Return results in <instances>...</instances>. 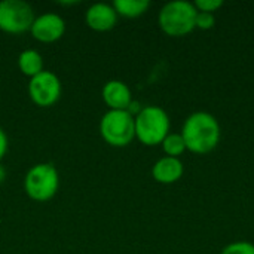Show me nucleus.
<instances>
[{
	"instance_id": "obj_14",
	"label": "nucleus",
	"mask_w": 254,
	"mask_h": 254,
	"mask_svg": "<svg viewBox=\"0 0 254 254\" xmlns=\"http://www.w3.org/2000/svg\"><path fill=\"white\" fill-rule=\"evenodd\" d=\"M161 146H162V150H164L165 156H170V158H179L180 159V156L188 150L186 143H185L180 132H170L164 138Z\"/></svg>"
},
{
	"instance_id": "obj_15",
	"label": "nucleus",
	"mask_w": 254,
	"mask_h": 254,
	"mask_svg": "<svg viewBox=\"0 0 254 254\" xmlns=\"http://www.w3.org/2000/svg\"><path fill=\"white\" fill-rule=\"evenodd\" d=\"M220 254H254V244L249 241H235L226 246Z\"/></svg>"
},
{
	"instance_id": "obj_8",
	"label": "nucleus",
	"mask_w": 254,
	"mask_h": 254,
	"mask_svg": "<svg viewBox=\"0 0 254 254\" xmlns=\"http://www.w3.org/2000/svg\"><path fill=\"white\" fill-rule=\"evenodd\" d=\"M30 33L33 39L42 43H54L65 33V22L57 13H43L36 16Z\"/></svg>"
},
{
	"instance_id": "obj_2",
	"label": "nucleus",
	"mask_w": 254,
	"mask_h": 254,
	"mask_svg": "<svg viewBox=\"0 0 254 254\" xmlns=\"http://www.w3.org/2000/svg\"><path fill=\"white\" fill-rule=\"evenodd\" d=\"M135 138L144 146H159L170 134L168 113L159 106H147L134 118Z\"/></svg>"
},
{
	"instance_id": "obj_6",
	"label": "nucleus",
	"mask_w": 254,
	"mask_h": 254,
	"mask_svg": "<svg viewBox=\"0 0 254 254\" xmlns=\"http://www.w3.org/2000/svg\"><path fill=\"white\" fill-rule=\"evenodd\" d=\"M36 19L33 7L22 0L0 1V30L9 34L30 31Z\"/></svg>"
},
{
	"instance_id": "obj_18",
	"label": "nucleus",
	"mask_w": 254,
	"mask_h": 254,
	"mask_svg": "<svg viewBox=\"0 0 254 254\" xmlns=\"http://www.w3.org/2000/svg\"><path fill=\"white\" fill-rule=\"evenodd\" d=\"M6 152H7V135H6V132L0 128V161L4 158Z\"/></svg>"
},
{
	"instance_id": "obj_16",
	"label": "nucleus",
	"mask_w": 254,
	"mask_h": 254,
	"mask_svg": "<svg viewBox=\"0 0 254 254\" xmlns=\"http://www.w3.org/2000/svg\"><path fill=\"white\" fill-rule=\"evenodd\" d=\"M216 24V16L214 13H207V12H198L196 19H195V28L199 30H211Z\"/></svg>"
},
{
	"instance_id": "obj_12",
	"label": "nucleus",
	"mask_w": 254,
	"mask_h": 254,
	"mask_svg": "<svg viewBox=\"0 0 254 254\" xmlns=\"http://www.w3.org/2000/svg\"><path fill=\"white\" fill-rule=\"evenodd\" d=\"M18 68L27 77H34L42 73L43 68V58L34 49H25L18 55Z\"/></svg>"
},
{
	"instance_id": "obj_7",
	"label": "nucleus",
	"mask_w": 254,
	"mask_h": 254,
	"mask_svg": "<svg viewBox=\"0 0 254 254\" xmlns=\"http://www.w3.org/2000/svg\"><path fill=\"white\" fill-rule=\"evenodd\" d=\"M28 95L31 101L39 107H51L61 97V80L60 77L49 71L43 70L37 76L31 77L28 82Z\"/></svg>"
},
{
	"instance_id": "obj_10",
	"label": "nucleus",
	"mask_w": 254,
	"mask_h": 254,
	"mask_svg": "<svg viewBox=\"0 0 254 254\" xmlns=\"http://www.w3.org/2000/svg\"><path fill=\"white\" fill-rule=\"evenodd\" d=\"M101 97L106 106L110 107V110H128L129 104L132 103V94L129 86L118 79L104 83L101 89Z\"/></svg>"
},
{
	"instance_id": "obj_13",
	"label": "nucleus",
	"mask_w": 254,
	"mask_h": 254,
	"mask_svg": "<svg viewBox=\"0 0 254 254\" xmlns=\"http://www.w3.org/2000/svg\"><path fill=\"white\" fill-rule=\"evenodd\" d=\"M113 7L118 16L124 18H138L150 7L149 0H115Z\"/></svg>"
},
{
	"instance_id": "obj_4",
	"label": "nucleus",
	"mask_w": 254,
	"mask_h": 254,
	"mask_svg": "<svg viewBox=\"0 0 254 254\" xmlns=\"http://www.w3.org/2000/svg\"><path fill=\"white\" fill-rule=\"evenodd\" d=\"M60 188V174L58 170L49 164L42 162L33 165L24 179V189L28 198L36 202H46L52 199Z\"/></svg>"
},
{
	"instance_id": "obj_9",
	"label": "nucleus",
	"mask_w": 254,
	"mask_h": 254,
	"mask_svg": "<svg viewBox=\"0 0 254 254\" xmlns=\"http://www.w3.org/2000/svg\"><path fill=\"white\" fill-rule=\"evenodd\" d=\"M86 25L98 33L112 30L118 24V13L113 4L107 3H94L88 7L85 13Z\"/></svg>"
},
{
	"instance_id": "obj_19",
	"label": "nucleus",
	"mask_w": 254,
	"mask_h": 254,
	"mask_svg": "<svg viewBox=\"0 0 254 254\" xmlns=\"http://www.w3.org/2000/svg\"><path fill=\"white\" fill-rule=\"evenodd\" d=\"M4 179H6V170H4V167L0 164V185L4 182Z\"/></svg>"
},
{
	"instance_id": "obj_11",
	"label": "nucleus",
	"mask_w": 254,
	"mask_h": 254,
	"mask_svg": "<svg viewBox=\"0 0 254 254\" xmlns=\"http://www.w3.org/2000/svg\"><path fill=\"white\" fill-rule=\"evenodd\" d=\"M185 167L179 158L164 156L152 167V177L161 185H173L183 177Z\"/></svg>"
},
{
	"instance_id": "obj_3",
	"label": "nucleus",
	"mask_w": 254,
	"mask_h": 254,
	"mask_svg": "<svg viewBox=\"0 0 254 254\" xmlns=\"http://www.w3.org/2000/svg\"><path fill=\"white\" fill-rule=\"evenodd\" d=\"M198 10L193 3L176 0L164 4L159 12L158 22L161 30L170 37H183L193 31Z\"/></svg>"
},
{
	"instance_id": "obj_1",
	"label": "nucleus",
	"mask_w": 254,
	"mask_h": 254,
	"mask_svg": "<svg viewBox=\"0 0 254 254\" xmlns=\"http://www.w3.org/2000/svg\"><path fill=\"white\" fill-rule=\"evenodd\" d=\"M182 137L186 149L196 155H207L213 152L220 143V125L217 119L208 112H195L183 124Z\"/></svg>"
},
{
	"instance_id": "obj_5",
	"label": "nucleus",
	"mask_w": 254,
	"mask_h": 254,
	"mask_svg": "<svg viewBox=\"0 0 254 254\" xmlns=\"http://www.w3.org/2000/svg\"><path fill=\"white\" fill-rule=\"evenodd\" d=\"M103 140L113 147H125L135 138L134 116L128 110H109L100 121Z\"/></svg>"
},
{
	"instance_id": "obj_17",
	"label": "nucleus",
	"mask_w": 254,
	"mask_h": 254,
	"mask_svg": "<svg viewBox=\"0 0 254 254\" xmlns=\"http://www.w3.org/2000/svg\"><path fill=\"white\" fill-rule=\"evenodd\" d=\"M195 9L198 12H207V13H214L217 9L223 6L222 0H196L193 3Z\"/></svg>"
}]
</instances>
